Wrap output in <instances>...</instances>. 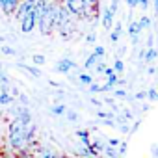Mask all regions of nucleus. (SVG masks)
Segmentation results:
<instances>
[{
    "label": "nucleus",
    "instance_id": "nucleus-1",
    "mask_svg": "<svg viewBox=\"0 0 158 158\" xmlns=\"http://www.w3.org/2000/svg\"><path fill=\"white\" fill-rule=\"evenodd\" d=\"M8 141H10V147L17 152L24 151L26 145H28V139H26V125L21 123L19 119H13L8 127Z\"/></svg>",
    "mask_w": 158,
    "mask_h": 158
},
{
    "label": "nucleus",
    "instance_id": "nucleus-2",
    "mask_svg": "<svg viewBox=\"0 0 158 158\" xmlns=\"http://www.w3.org/2000/svg\"><path fill=\"white\" fill-rule=\"evenodd\" d=\"M56 10H58V4H47L43 13L39 15L37 19V28L43 35H50L54 32V26H56Z\"/></svg>",
    "mask_w": 158,
    "mask_h": 158
},
{
    "label": "nucleus",
    "instance_id": "nucleus-3",
    "mask_svg": "<svg viewBox=\"0 0 158 158\" xmlns=\"http://www.w3.org/2000/svg\"><path fill=\"white\" fill-rule=\"evenodd\" d=\"M73 17H78V19H88L89 17V8H88V2L86 0H63L61 4Z\"/></svg>",
    "mask_w": 158,
    "mask_h": 158
},
{
    "label": "nucleus",
    "instance_id": "nucleus-4",
    "mask_svg": "<svg viewBox=\"0 0 158 158\" xmlns=\"http://www.w3.org/2000/svg\"><path fill=\"white\" fill-rule=\"evenodd\" d=\"M19 23H21V30H23V34H30V32H34L35 26H37V17H35L34 11H30V13L24 15Z\"/></svg>",
    "mask_w": 158,
    "mask_h": 158
},
{
    "label": "nucleus",
    "instance_id": "nucleus-5",
    "mask_svg": "<svg viewBox=\"0 0 158 158\" xmlns=\"http://www.w3.org/2000/svg\"><path fill=\"white\" fill-rule=\"evenodd\" d=\"M34 4H35V0H21V4L17 6V10H15V19L17 21H21L24 15H28L30 11H32V8H34Z\"/></svg>",
    "mask_w": 158,
    "mask_h": 158
},
{
    "label": "nucleus",
    "instance_id": "nucleus-6",
    "mask_svg": "<svg viewBox=\"0 0 158 158\" xmlns=\"http://www.w3.org/2000/svg\"><path fill=\"white\" fill-rule=\"evenodd\" d=\"M73 69H76V63H74L71 58H61V60L56 63V71L61 73V74H69Z\"/></svg>",
    "mask_w": 158,
    "mask_h": 158
},
{
    "label": "nucleus",
    "instance_id": "nucleus-7",
    "mask_svg": "<svg viewBox=\"0 0 158 158\" xmlns=\"http://www.w3.org/2000/svg\"><path fill=\"white\" fill-rule=\"evenodd\" d=\"M139 34H141V28H139L138 21H132V23L128 24V37H130L132 45H138V43H139Z\"/></svg>",
    "mask_w": 158,
    "mask_h": 158
},
{
    "label": "nucleus",
    "instance_id": "nucleus-8",
    "mask_svg": "<svg viewBox=\"0 0 158 158\" xmlns=\"http://www.w3.org/2000/svg\"><path fill=\"white\" fill-rule=\"evenodd\" d=\"M15 119H19V121L24 123V125H30V123H32V114H30L28 106H21V108H17V112H15Z\"/></svg>",
    "mask_w": 158,
    "mask_h": 158
},
{
    "label": "nucleus",
    "instance_id": "nucleus-9",
    "mask_svg": "<svg viewBox=\"0 0 158 158\" xmlns=\"http://www.w3.org/2000/svg\"><path fill=\"white\" fill-rule=\"evenodd\" d=\"M114 17H115V13H114L110 8H104L102 17H101V23H102L104 30H110V28H112V24H114Z\"/></svg>",
    "mask_w": 158,
    "mask_h": 158
},
{
    "label": "nucleus",
    "instance_id": "nucleus-10",
    "mask_svg": "<svg viewBox=\"0 0 158 158\" xmlns=\"http://www.w3.org/2000/svg\"><path fill=\"white\" fill-rule=\"evenodd\" d=\"M121 32H123V26H121V23H117V24L114 26V30L110 32V41H112L114 45L119 43V39H121Z\"/></svg>",
    "mask_w": 158,
    "mask_h": 158
},
{
    "label": "nucleus",
    "instance_id": "nucleus-11",
    "mask_svg": "<svg viewBox=\"0 0 158 158\" xmlns=\"http://www.w3.org/2000/svg\"><path fill=\"white\" fill-rule=\"evenodd\" d=\"M156 58H158V52L154 50V47H151V48L143 50V60H145L147 63H152V61H154Z\"/></svg>",
    "mask_w": 158,
    "mask_h": 158
},
{
    "label": "nucleus",
    "instance_id": "nucleus-12",
    "mask_svg": "<svg viewBox=\"0 0 158 158\" xmlns=\"http://www.w3.org/2000/svg\"><path fill=\"white\" fill-rule=\"evenodd\" d=\"M21 69L23 71H26L30 76H34V78H41V71L37 69V67H32V65H26V63H21Z\"/></svg>",
    "mask_w": 158,
    "mask_h": 158
},
{
    "label": "nucleus",
    "instance_id": "nucleus-13",
    "mask_svg": "<svg viewBox=\"0 0 158 158\" xmlns=\"http://www.w3.org/2000/svg\"><path fill=\"white\" fill-rule=\"evenodd\" d=\"M76 136L82 139V145H89V143H91V139H89V130H86V128L76 130Z\"/></svg>",
    "mask_w": 158,
    "mask_h": 158
},
{
    "label": "nucleus",
    "instance_id": "nucleus-14",
    "mask_svg": "<svg viewBox=\"0 0 158 158\" xmlns=\"http://www.w3.org/2000/svg\"><path fill=\"white\" fill-rule=\"evenodd\" d=\"M11 102H13V97H11V93H10V91L0 93V104H2V106H10Z\"/></svg>",
    "mask_w": 158,
    "mask_h": 158
},
{
    "label": "nucleus",
    "instance_id": "nucleus-15",
    "mask_svg": "<svg viewBox=\"0 0 158 158\" xmlns=\"http://www.w3.org/2000/svg\"><path fill=\"white\" fill-rule=\"evenodd\" d=\"M99 61H101V60H99L95 54H89V56H88V60H86V63H84V67H86V69H93Z\"/></svg>",
    "mask_w": 158,
    "mask_h": 158
},
{
    "label": "nucleus",
    "instance_id": "nucleus-16",
    "mask_svg": "<svg viewBox=\"0 0 158 158\" xmlns=\"http://www.w3.org/2000/svg\"><path fill=\"white\" fill-rule=\"evenodd\" d=\"M50 112H52V115H65V112H67V108H65V104H54L52 108H50Z\"/></svg>",
    "mask_w": 158,
    "mask_h": 158
},
{
    "label": "nucleus",
    "instance_id": "nucleus-17",
    "mask_svg": "<svg viewBox=\"0 0 158 158\" xmlns=\"http://www.w3.org/2000/svg\"><path fill=\"white\" fill-rule=\"evenodd\" d=\"M102 152H104L108 158H121V154L117 152V149H115V147H110V145H106Z\"/></svg>",
    "mask_w": 158,
    "mask_h": 158
},
{
    "label": "nucleus",
    "instance_id": "nucleus-18",
    "mask_svg": "<svg viewBox=\"0 0 158 158\" xmlns=\"http://www.w3.org/2000/svg\"><path fill=\"white\" fill-rule=\"evenodd\" d=\"M123 71H125V63H123L121 58H117V60L114 61V73H115V74H121Z\"/></svg>",
    "mask_w": 158,
    "mask_h": 158
},
{
    "label": "nucleus",
    "instance_id": "nucleus-19",
    "mask_svg": "<svg viewBox=\"0 0 158 158\" xmlns=\"http://www.w3.org/2000/svg\"><path fill=\"white\" fill-rule=\"evenodd\" d=\"M104 147H106V145H104L101 139H95V141H91V149H93L97 154H99V152H102V151H104Z\"/></svg>",
    "mask_w": 158,
    "mask_h": 158
},
{
    "label": "nucleus",
    "instance_id": "nucleus-20",
    "mask_svg": "<svg viewBox=\"0 0 158 158\" xmlns=\"http://www.w3.org/2000/svg\"><path fill=\"white\" fill-rule=\"evenodd\" d=\"M78 80H80L84 86H89V84L93 82V76H91V74H88V73H82L80 76H78Z\"/></svg>",
    "mask_w": 158,
    "mask_h": 158
},
{
    "label": "nucleus",
    "instance_id": "nucleus-21",
    "mask_svg": "<svg viewBox=\"0 0 158 158\" xmlns=\"http://www.w3.org/2000/svg\"><path fill=\"white\" fill-rule=\"evenodd\" d=\"M138 24H139V28H141V30H149V26H151V19H149L147 15H143V17L138 21Z\"/></svg>",
    "mask_w": 158,
    "mask_h": 158
},
{
    "label": "nucleus",
    "instance_id": "nucleus-22",
    "mask_svg": "<svg viewBox=\"0 0 158 158\" xmlns=\"http://www.w3.org/2000/svg\"><path fill=\"white\" fill-rule=\"evenodd\" d=\"M97 117H99V119H114V117H115V114L106 112V110H99V112H97Z\"/></svg>",
    "mask_w": 158,
    "mask_h": 158
},
{
    "label": "nucleus",
    "instance_id": "nucleus-23",
    "mask_svg": "<svg viewBox=\"0 0 158 158\" xmlns=\"http://www.w3.org/2000/svg\"><path fill=\"white\" fill-rule=\"evenodd\" d=\"M106 78H108V80H106V84H108V86H112V88H115V86H117L119 74H115V73H114V74H110V76H106Z\"/></svg>",
    "mask_w": 158,
    "mask_h": 158
},
{
    "label": "nucleus",
    "instance_id": "nucleus-24",
    "mask_svg": "<svg viewBox=\"0 0 158 158\" xmlns=\"http://www.w3.org/2000/svg\"><path fill=\"white\" fill-rule=\"evenodd\" d=\"M93 54H95L99 60H102V58H104V54H106V50H104V47H102V45H97V47H95V50H93Z\"/></svg>",
    "mask_w": 158,
    "mask_h": 158
},
{
    "label": "nucleus",
    "instance_id": "nucleus-25",
    "mask_svg": "<svg viewBox=\"0 0 158 158\" xmlns=\"http://www.w3.org/2000/svg\"><path fill=\"white\" fill-rule=\"evenodd\" d=\"M147 99H149V101H158V89L149 88V89H147Z\"/></svg>",
    "mask_w": 158,
    "mask_h": 158
},
{
    "label": "nucleus",
    "instance_id": "nucleus-26",
    "mask_svg": "<svg viewBox=\"0 0 158 158\" xmlns=\"http://www.w3.org/2000/svg\"><path fill=\"white\" fill-rule=\"evenodd\" d=\"M19 4H21V0H10V6H8V11H6V13H8V15H10V13H15V10H17Z\"/></svg>",
    "mask_w": 158,
    "mask_h": 158
},
{
    "label": "nucleus",
    "instance_id": "nucleus-27",
    "mask_svg": "<svg viewBox=\"0 0 158 158\" xmlns=\"http://www.w3.org/2000/svg\"><path fill=\"white\" fill-rule=\"evenodd\" d=\"M32 61H34L35 65H43L47 60H45V56H43V54H34V56H32Z\"/></svg>",
    "mask_w": 158,
    "mask_h": 158
},
{
    "label": "nucleus",
    "instance_id": "nucleus-28",
    "mask_svg": "<svg viewBox=\"0 0 158 158\" xmlns=\"http://www.w3.org/2000/svg\"><path fill=\"white\" fill-rule=\"evenodd\" d=\"M65 115H67V121H71V123H74V121H78V114H76V112H73V110H69V112H65Z\"/></svg>",
    "mask_w": 158,
    "mask_h": 158
},
{
    "label": "nucleus",
    "instance_id": "nucleus-29",
    "mask_svg": "<svg viewBox=\"0 0 158 158\" xmlns=\"http://www.w3.org/2000/svg\"><path fill=\"white\" fill-rule=\"evenodd\" d=\"M127 151H128V145H127L125 141H121V143H119V147H117V152H119L121 156H125V154H127Z\"/></svg>",
    "mask_w": 158,
    "mask_h": 158
},
{
    "label": "nucleus",
    "instance_id": "nucleus-30",
    "mask_svg": "<svg viewBox=\"0 0 158 158\" xmlns=\"http://www.w3.org/2000/svg\"><path fill=\"white\" fill-rule=\"evenodd\" d=\"M2 52L6 54V56H15L17 52H15V48H11V47H6V45H2Z\"/></svg>",
    "mask_w": 158,
    "mask_h": 158
},
{
    "label": "nucleus",
    "instance_id": "nucleus-31",
    "mask_svg": "<svg viewBox=\"0 0 158 158\" xmlns=\"http://www.w3.org/2000/svg\"><path fill=\"white\" fill-rule=\"evenodd\" d=\"M89 93H102V89H101V86H99V84L91 82V84H89Z\"/></svg>",
    "mask_w": 158,
    "mask_h": 158
},
{
    "label": "nucleus",
    "instance_id": "nucleus-32",
    "mask_svg": "<svg viewBox=\"0 0 158 158\" xmlns=\"http://www.w3.org/2000/svg\"><path fill=\"white\" fill-rule=\"evenodd\" d=\"M114 95L117 99H127V91L125 89H114Z\"/></svg>",
    "mask_w": 158,
    "mask_h": 158
},
{
    "label": "nucleus",
    "instance_id": "nucleus-33",
    "mask_svg": "<svg viewBox=\"0 0 158 158\" xmlns=\"http://www.w3.org/2000/svg\"><path fill=\"white\" fill-rule=\"evenodd\" d=\"M147 99V91H138L134 95V101H145Z\"/></svg>",
    "mask_w": 158,
    "mask_h": 158
},
{
    "label": "nucleus",
    "instance_id": "nucleus-34",
    "mask_svg": "<svg viewBox=\"0 0 158 158\" xmlns=\"http://www.w3.org/2000/svg\"><path fill=\"white\" fill-rule=\"evenodd\" d=\"M119 127V132L121 134H130V127L127 125V123H123V125H117Z\"/></svg>",
    "mask_w": 158,
    "mask_h": 158
},
{
    "label": "nucleus",
    "instance_id": "nucleus-35",
    "mask_svg": "<svg viewBox=\"0 0 158 158\" xmlns=\"http://www.w3.org/2000/svg\"><path fill=\"white\" fill-rule=\"evenodd\" d=\"M0 84H10L8 74H4V71H0Z\"/></svg>",
    "mask_w": 158,
    "mask_h": 158
},
{
    "label": "nucleus",
    "instance_id": "nucleus-36",
    "mask_svg": "<svg viewBox=\"0 0 158 158\" xmlns=\"http://www.w3.org/2000/svg\"><path fill=\"white\" fill-rule=\"evenodd\" d=\"M86 41H88L89 45H93V43L97 41V35H95V32H91V34H88V37H86Z\"/></svg>",
    "mask_w": 158,
    "mask_h": 158
},
{
    "label": "nucleus",
    "instance_id": "nucleus-37",
    "mask_svg": "<svg viewBox=\"0 0 158 158\" xmlns=\"http://www.w3.org/2000/svg\"><path fill=\"white\" fill-rule=\"evenodd\" d=\"M119 143H121V141H119L117 138H110V139H108V145H110V147H115V149H117Z\"/></svg>",
    "mask_w": 158,
    "mask_h": 158
},
{
    "label": "nucleus",
    "instance_id": "nucleus-38",
    "mask_svg": "<svg viewBox=\"0 0 158 158\" xmlns=\"http://www.w3.org/2000/svg\"><path fill=\"white\" fill-rule=\"evenodd\" d=\"M17 97H19V101H21V104H23V106H28V97H26V95H23V93H19Z\"/></svg>",
    "mask_w": 158,
    "mask_h": 158
},
{
    "label": "nucleus",
    "instance_id": "nucleus-39",
    "mask_svg": "<svg viewBox=\"0 0 158 158\" xmlns=\"http://www.w3.org/2000/svg\"><path fill=\"white\" fill-rule=\"evenodd\" d=\"M117 8H119V0H112V4H110V10L114 13H117Z\"/></svg>",
    "mask_w": 158,
    "mask_h": 158
},
{
    "label": "nucleus",
    "instance_id": "nucleus-40",
    "mask_svg": "<svg viewBox=\"0 0 158 158\" xmlns=\"http://www.w3.org/2000/svg\"><path fill=\"white\" fill-rule=\"evenodd\" d=\"M138 2H139V0H127V4H128L130 10H136L138 8Z\"/></svg>",
    "mask_w": 158,
    "mask_h": 158
},
{
    "label": "nucleus",
    "instance_id": "nucleus-41",
    "mask_svg": "<svg viewBox=\"0 0 158 158\" xmlns=\"http://www.w3.org/2000/svg\"><path fill=\"white\" fill-rule=\"evenodd\" d=\"M19 158H35L32 152H28V151H21V154H19Z\"/></svg>",
    "mask_w": 158,
    "mask_h": 158
},
{
    "label": "nucleus",
    "instance_id": "nucleus-42",
    "mask_svg": "<svg viewBox=\"0 0 158 158\" xmlns=\"http://www.w3.org/2000/svg\"><path fill=\"white\" fill-rule=\"evenodd\" d=\"M138 6H139L141 10H149V0H139Z\"/></svg>",
    "mask_w": 158,
    "mask_h": 158
},
{
    "label": "nucleus",
    "instance_id": "nucleus-43",
    "mask_svg": "<svg viewBox=\"0 0 158 158\" xmlns=\"http://www.w3.org/2000/svg\"><path fill=\"white\" fill-rule=\"evenodd\" d=\"M104 67H106V65H104L102 61H99V63L95 65V71H97V73H102V71H104Z\"/></svg>",
    "mask_w": 158,
    "mask_h": 158
},
{
    "label": "nucleus",
    "instance_id": "nucleus-44",
    "mask_svg": "<svg viewBox=\"0 0 158 158\" xmlns=\"http://www.w3.org/2000/svg\"><path fill=\"white\" fill-rule=\"evenodd\" d=\"M104 76H110V74H114V67H104Z\"/></svg>",
    "mask_w": 158,
    "mask_h": 158
},
{
    "label": "nucleus",
    "instance_id": "nucleus-45",
    "mask_svg": "<svg viewBox=\"0 0 158 158\" xmlns=\"http://www.w3.org/2000/svg\"><path fill=\"white\" fill-rule=\"evenodd\" d=\"M123 115H125V119H127V121H130V119H132V117H134V115H132V112H130V110H125V112H123Z\"/></svg>",
    "mask_w": 158,
    "mask_h": 158
},
{
    "label": "nucleus",
    "instance_id": "nucleus-46",
    "mask_svg": "<svg viewBox=\"0 0 158 158\" xmlns=\"http://www.w3.org/2000/svg\"><path fill=\"white\" fill-rule=\"evenodd\" d=\"M154 73H156V69H154L152 65H149V69H147V74H151V76H152Z\"/></svg>",
    "mask_w": 158,
    "mask_h": 158
},
{
    "label": "nucleus",
    "instance_id": "nucleus-47",
    "mask_svg": "<svg viewBox=\"0 0 158 158\" xmlns=\"http://www.w3.org/2000/svg\"><path fill=\"white\" fill-rule=\"evenodd\" d=\"M152 47V35H149V39H147V48H151Z\"/></svg>",
    "mask_w": 158,
    "mask_h": 158
},
{
    "label": "nucleus",
    "instance_id": "nucleus-48",
    "mask_svg": "<svg viewBox=\"0 0 158 158\" xmlns=\"http://www.w3.org/2000/svg\"><path fill=\"white\" fill-rule=\"evenodd\" d=\"M91 104H95V106H102V102L97 101V99H91Z\"/></svg>",
    "mask_w": 158,
    "mask_h": 158
},
{
    "label": "nucleus",
    "instance_id": "nucleus-49",
    "mask_svg": "<svg viewBox=\"0 0 158 158\" xmlns=\"http://www.w3.org/2000/svg\"><path fill=\"white\" fill-rule=\"evenodd\" d=\"M125 84H127L125 78H119V80H117V86H125Z\"/></svg>",
    "mask_w": 158,
    "mask_h": 158
},
{
    "label": "nucleus",
    "instance_id": "nucleus-50",
    "mask_svg": "<svg viewBox=\"0 0 158 158\" xmlns=\"http://www.w3.org/2000/svg\"><path fill=\"white\" fill-rule=\"evenodd\" d=\"M152 156H154V158H156V156H158V145H156V147H154V149H152Z\"/></svg>",
    "mask_w": 158,
    "mask_h": 158
},
{
    "label": "nucleus",
    "instance_id": "nucleus-51",
    "mask_svg": "<svg viewBox=\"0 0 158 158\" xmlns=\"http://www.w3.org/2000/svg\"><path fill=\"white\" fill-rule=\"evenodd\" d=\"M154 2V10H156V17H158V0H152Z\"/></svg>",
    "mask_w": 158,
    "mask_h": 158
},
{
    "label": "nucleus",
    "instance_id": "nucleus-52",
    "mask_svg": "<svg viewBox=\"0 0 158 158\" xmlns=\"http://www.w3.org/2000/svg\"><path fill=\"white\" fill-rule=\"evenodd\" d=\"M6 41V37H2V35H0V43H4Z\"/></svg>",
    "mask_w": 158,
    "mask_h": 158
},
{
    "label": "nucleus",
    "instance_id": "nucleus-53",
    "mask_svg": "<svg viewBox=\"0 0 158 158\" xmlns=\"http://www.w3.org/2000/svg\"><path fill=\"white\" fill-rule=\"evenodd\" d=\"M58 158H69V156H58Z\"/></svg>",
    "mask_w": 158,
    "mask_h": 158
},
{
    "label": "nucleus",
    "instance_id": "nucleus-54",
    "mask_svg": "<svg viewBox=\"0 0 158 158\" xmlns=\"http://www.w3.org/2000/svg\"><path fill=\"white\" fill-rule=\"evenodd\" d=\"M156 158H158V156H156Z\"/></svg>",
    "mask_w": 158,
    "mask_h": 158
},
{
    "label": "nucleus",
    "instance_id": "nucleus-55",
    "mask_svg": "<svg viewBox=\"0 0 158 158\" xmlns=\"http://www.w3.org/2000/svg\"><path fill=\"white\" fill-rule=\"evenodd\" d=\"M97 158H99V156H97Z\"/></svg>",
    "mask_w": 158,
    "mask_h": 158
}]
</instances>
